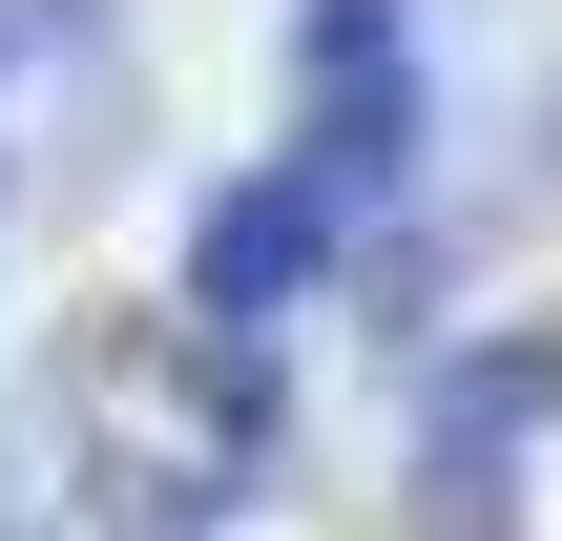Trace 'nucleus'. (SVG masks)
<instances>
[{
	"instance_id": "obj_2",
	"label": "nucleus",
	"mask_w": 562,
	"mask_h": 541,
	"mask_svg": "<svg viewBox=\"0 0 562 541\" xmlns=\"http://www.w3.org/2000/svg\"><path fill=\"white\" fill-rule=\"evenodd\" d=\"M63 21H83V0H0V83H21V63H42Z\"/></svg>"
},
{
	"instance_id": "obj_1",
	"label": "nucleus",
	"mask_w": 562,
	"mask_h": 541,
	"mask_svg": "<svg viewBox=\"0 0 562 541\" xmlns=\"http://www.w3.org/2000/svg\"><path fill=\"white\" fill-rule=\"evenodd\" d=\"M292 271H313V188H229V208H209V313L292 292Z\"/></svg>"
}]
</instances>
